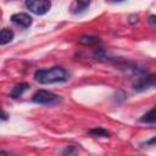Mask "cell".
I'll list each match as a JSON object with an SVG mask.
<instances>
[{"instance_id": "9", "label": "cell", "mask_w": 156, "mask_h": 156, "mask_svg": "<svg viewBox=\"0 0 156 156\" xmlns=\"http://www.w3.org/2000/svg\"><path fill=\"white\" fill-rule=\"evenodd\" d=\"M156 121V115H155V108L152 107L149 112H146L141 118H140V122L143 123H149V124H154Z\"/></svg>"}, {"instance_id": "10", "label": "cell", "mask_w": 156, "mask_h": 156, "mask_svg": "<svg viewBox=\"0 0 156 156\" xmlns=\"http://www.w3.org/2000/svg\"><path fill=\"white\" fill-rule=\"evenodd\" d=\"M74 5H76V9L73 10V12H74V13H82V12H84L85 10H88L90 2H89V1H76Z\"/></svg>"}, {"instance_id": "16", "label": "cell", "mask_w": 156, "mask_h": 156, "mask_svg": "<svg viewBox=\"0 0 156 156\" xmlns=\"http://www.w3.org/2000/svg\"><path fill=\"white\" fill-rule=\"evenodd\" d=\"M154 143H155V138H151V139H150L149 141H146L145 144H146V145H154Z\"/></svg>"}, {"instance_id": "2", "label": "cell", "mask_w": 156, "mask_h": 156, "mask_svg": "<svg viewBox=\"0 0 156 156\" xmlns=\"http://www.w3.org/2000/svg\"><path fill=\"white\" fill-rule=\"evenodd\" d=\"M32 100L33 102L40 104V105H55L61 101V98L48 90H38L32 96Z\"/></svg>"}, {"instance_id": "8", "label": "cell", "mask_w": 156, "mask_h": 156, "mask_svg": "<svg viewBox=\"0 0 156 156\" xmlns=\"http://www.w3.org/2000/svg\"><path fill=\"white\" fill-rule=\"evenodd\" d=\"M28 88H29V84H28V83H20V84H17L16 87L12 88L10 95H11V98L17 99V98H20V96H21Z\"/></svg>"}, {"instance_id": "14", "label": "cell", "mask_w": 156, "mask_h": 156, "mask_svg": "<svg viewBox=\"0 0 156 156\" xmlns=\"http://www.w3.org/2000/svg\"><path fill=\"white\" fill-rule=\"evenodd\" d=\"M0 156H10V154L5 150H0Z\"/></svg>"}, {"instance_id": "6", "label": "cell", "mask_w": 156, "mask_h": 156, "mask_svg": "<svg viewBox=\"0 0 156 156\" xmlns=\"http://www.w3.org/2000/svg\"><path fill=\"white\" fill-rule=\"evenodd\" d=\"M15 37V33L10 28H2L0 29V45H6L9 44Z\"/></svg>"}, {"instance_id": "13", "label": "cell", "mask_w": 156, "mask_h": 156, "mask_svg": "<svg viewBox=\"0 0 156 156\" xmlns=\"http://www.w3.org/2000/svg\"><path fill=\"white\" fill-rule=\"evenodd\" d=\"M0 119H4V121H5V119H7V115L2 111V108H1V107H0Z\"/></svg>"}, {"instance_id": "12", "label": "cell", "mask_w": 156, "mask_h": 156, "mask_svg": "<svg viewBox=\"0 0 156 156\" xmlns=\"http://www.w3.org/2000/svg\"><path fill=\"white\" fill-rule=\"evenodd\" d=\"M62 155L63 156H79L78 154V149L74 145H68L62 150Z\"/></svg>"}, {"instance_id": "7", "label": "cell", "mask_w": 156, "mask_h": 156, "mask_svg": "<svg viewBox=\"0 0 156 156\" xmlns=\"http://www.w3.org/2000/svg\"><path fill=\"white\" fill-rule=\"evenodd\" d=\"M78 43L80 45H85V46H93V45H96L100 43V39L98 37H94V35H82L79 39H78Z\"/></svg>"}, {"instance_id": "15", "label": "cell", "mask_w": 156, "mask_h": 156, "mask_svg": "<svg viewBox=\"0 0 156 156\" xmlns=\"http://www.w3.org/2000/svg\"><path fill=\"white\" fill-rule=\"evenodd\" d=\"M155 18H156V17H155V15H151V16H150V21H149V22H150L151 24H155Z\"/></svg>"}, {"instance_id": "1", "label": "cell", "mask_w": 156, "mask_h": 156, "mask_svg": "<svg viewBox=\"0 0 156 156\" xmlns=\"http://www.w3.org/2000/svg\"><path fill=\"white\" fill-rule=\"evenodd\" d=\"M34 79L40 84H51L66 82L68 79V72L60 66H55L51 68L38 69L34 73Z\"/></svg>"}, {"instance_id": "4", "label": "cell", "mask_w": 156, "mask_h": 156, "mask_svg": "<svg viewBox=\"0 0 156 156\" xmlns=\"http://www.w3.org/2000/svg\"><path fill=\"white\" fill-rule=\"evenodd\" d=\"M26 7L30 12H33L38 16H43L46 12H49V10L51 7V2L48 0H27Z\"/></svg>"}, {"instance_id": "5", "label": "cell", "mask_w": 156, "mask_h": 156, "mask_svg": "<svg viewBox=\"0 0 156 156\" xmlns=\"http://www.w3.org/2000/svg\"><path fill=\"white\" fill-rule=\"evenodd\" d=\"M11 21H12L13 23L18 24L20 27H23V28L30 27V24H32V22H33L32 17H30L28 13H26V12L13 13V15L11 16Z\"/></svg>"}, {"instance_id": "11", "label": "cell", "mask_w": 156, "mask_h": 156, "mask_svg": "<svg viewBox=\"0 0 156 156\" xmlns=\"http://www.w3.org/2000/svg\"><path fill=\"white\" fill-rule=\"evenodd\" d=\"M89 133H90L91 135H94V136H102V138H107V136H110V133H108L106 129L101 128V127L93 128V129L89 130Z\"/></svg>"}, {"instance_id": "3", "label": "cell", "mask_w": 156, "mask_h": 156, "mask_svg": "<svg viewBox=\"0 0 156 156\" xmlns=\"http://www.w3.org/2000/svg\"><path fill=\"white\" fill-rule=\"evenodd\" d=\"M154 85H155V76L146 73V71L138 74L135 80L133 82V88L136 91H144L146 89L152 88Z\"/></svg>"}]
</instances>
